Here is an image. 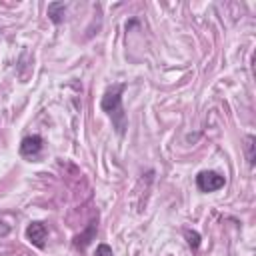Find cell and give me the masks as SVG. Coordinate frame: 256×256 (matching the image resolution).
Masks as SVG:
<instances>
[{
	"label": "cell",
	"instance_id": "52a82bcc",
	"mask_svg": "<svg viewBox=\"0 0 256 256\" xmlns=\"http://www.w3.org/2000/svg\"><path fill=\"white\" fill-rule=\"evenodd\" d=\"M256 140H254V136H246V160H248V164L250 166H254V160H256V156H254V144Z\"/></svg>",
	"mask_w": 256,
	"mask_h": 256
},
{
	"label": "cell",
	"instance_id": "9c48e42d",
	"mask_svg": "<svg viewBox=\"0 0 256 256\" xmlns=\"http://www.w3.org/2000/svg\"><path fill=\"white\" fill-rule=\"evenodd\" d=\"M96 256H112V248L108 244H98L96 246Z\"/></svg>",
	"mask_w": 256,
	"mask_h": 256
},
{
	"label": "cell",
	"instance_id": "3957f363",
	"mask_svg": "<svg viewBox=\"0 0 256 256\" xmlns=\"http://www.w3.org/2000/svg\"><path fill=\"white\" fill-rule=\"evenodd\" d=\"M44 146V140L38 136V134H32V136H26L22 142H20V154L26 156V158H32L36 154H40Z\"/></svg>",
	"mask_w": 256,
	"mask_h": 256
},
{
	"label": "cell",
	"instance_id": "ba28073f",
	"mask_svg": "<svg viewBox=\"0 0 256 256\" xmlns=\"http://www.w3.org/2000/svg\"><path fill=\"white\" fill-rule=\"evenodd\" d=\"M186 234V240H188V244H190V248H198L200 246V234L198 232H194V230H186L184 232Z\"/></svg>",
	"mask_w": 256,
	"mask_h": 256
},
{
	"label": "cell",
	"instance_id": "7a4b0ae2",
	"mask_svg": "<svg viewBox=\"0 0 256 256\" xmlns=\"http://www.w3.org/2000/svg\"><path fill=\"white\" fill-rule=\"evenodd\" d=\"M224 182H226L224 176L214 170H202L196 176V186L200 192H216L224 186Z\"/></svg>",
	"mask_w": 256,
	"mask_h": 256
},
{
	"label": "cell",
	"instance_id": "6da1fadb",
	"mask_svg": "<svg viewBox=\"0 0 256 256\" xmlns=\"http://www.w3.org/2000/svg\"><path fill=\"white\" fill-rule=\"evenodd\" d=\"M122 90H124V84H116L114 88H110V90L102 96V102H100L102 110L114 120L118 132L124 130V112H122V96H120Z\"/></svg>",
	"mask_w": 256,
	"mask_h": 256
},
{
	"label": "cell",
	"instance_id": "5b68a950",
	"mask_svg": "<svg viewBox=\"0 0 256 256\" xmlns=\"http://www.w3.org/2000/svg\"><path fill=\"white\" fill-rule=\"evenodd\" d=\"M64 12H66V4L64 2H52V4H48V18L54 24H60L64 20Z\"/></svg>",
	"mask_w": 256,
	"mask_h": 256
},
{
	"label": "cell",
	"instance_id": "30bf717a",
	"mask_svg": "<svg viewBox=\"0 0 256 256\" xmlns=\"http://www.w3.org/2000/svg\"><path fill=\"white\" fill-rule=\"evenodd\" d=\"M10 232V226L6 222H0V236H6Z\"/></svg>",
	"mask_w": 256,
	"mask_h": 256
},
{
	"label": "cell",
	"instance_id": "8992f818",
	"mask_svg": "<svg viewBox=\"0 0 256 256\" xmlns=\"http://www.w3.org/2000/svg\"><path fill=\"white\" fill-rule=\"evenodd\" d=\"M94 234H96V222H90V226H88V230L86 232H82L80 236H76V246H80V248H86V244L94 238Z\"/></svg>",
	"mask_w": 256,
	"mask_h": 256
},
{
	"label": "cell",
	"instance_id": "277c9868",
	"mask_svg": "<svg viewBox=\"0 0 256 256\" xmlns=\"http://www.w3.org/2000/svg\"><path fill=\"white\" fill-rule=\"evenodd\" d=\"M48 236V230L42 222H32L28 228H26V238L36 246V248H44V240Z\"/></svg>",
	"mask_w": 256,
	"mask_h": 256
}]
</instances>
